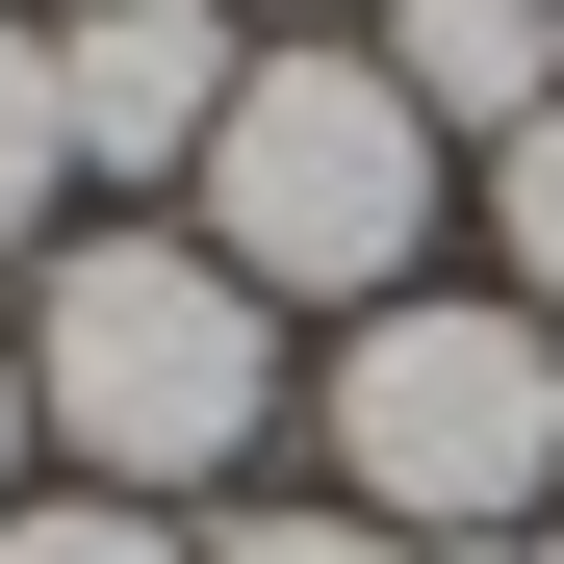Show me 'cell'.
<instances>
[{
    "label": "cell",
    "instance_id": "cell-11",
    "mask_svg": "<svg viewBox=\"0 0 564 564\" xmlns=\"http://www.w3.org/2000/svg\"><path fill=\"white\" fill-rule=\"evenodd\" d=\"M231 26H386V0H231Z\"/></svg>",
    "mask_w": 564,
    "mask_h": 564
},
{
    "label": "cell",
    "instance_id": "cell-7",
    "mask_svg": "<svg viewBox=\"0 0 564 564\" xmlns=\"http://www.w3.org/2000/svg\"><path fill=\"white\" fill-rule=\"evenodd\" d=\"M488 257H513V308L564 334V104H539V129L488 154Z\"/></svg>",
    "mask_w": 564,
    "mask_h": 564
},
{
    "label": "cell",
    "instance_id": "cell-2",
    "mask_svg": "<svg viewBox=\"0 0 564 564\" xmlns=\"http://www.w3.org/2000/svg\"><path fill=\"white\" fill-rule=\"evenodd\" d=\"M206 257L257 282V308H411V257H436V129H411V77L359 52V26H257L231 77V129H206Z\"/></svg>",
    "mask_w": 564,
    "mask_h": 564
},
{
    "label": "cell",
    "instance_id": "cell-4",
    "mask_svg": "<svg viewBox=\"0 0 564 564\" xmlns=\"http://www.w3.org/2000/svg\"><path fill=\"white\" fill-rule=\"evenodd\" d=\"M257 26L231 0H52V104H77V180H206Z\"/></svg>",
    "mask_w": 564,
    "mask_h": 564
},
{
    "label": "cell",
    "instance_id": "cell-9",
    "mask_svg": "<svg viewBox=\"0 0 564 564\" xmlns=\"http://www.w3.org/2000/svg\"><path fill=\"white\" fill-rule=\"evenodd\" d=\"M206 564H411V539H386V513H334V488H308V513H206Z\"/></svg>",
    "mask_w": 564,
    "mask_h": 564
},
{
    "label": "cell",
    "instance_id": "cell-8",
    "mask_svg": "<svg viewBox=\"0 0 564 564\" xmlns=\"http://www.w3.org/2000/svg\"><path fill=\"white\" fill-rule=\"evenodd\" d=\"M0 564H206V539L129 513V488H26V513H0Z\"/></svg>",
    "mask_w": 564,
    "mask_h": 564
},
{
    "label": "cell",
    "instance_id": "cell-14",
    "mask_svg": "<svg viewBox=\"0 0 564 564\" xmlns=\"http://www.w3.org/2000/svg\"><path fill=\"white\" fill-rule=\"evenodd\" d=\"M26 26H52V0H26Z\"/></svg>",
    "mask_w": 564,
    "mask_h": 564
},
{
    "label": "cell",
    "instance_id": "cell-1",
    "mask_svg": "<svg viewBox=\"0 0 564 564\" xmlns=\"http://www.w3.org/2000/svg\"><path fill=\"white\" fill-rule=\"evenodd\" d=\"M26 436L77 488H129V513L231 488L282 436V308L206 231H52V282H26Z\"/></svg>",
    "mask_w": 564,
    "mask_h": 564
},
{
    "label": "cell",
    "instance_id": "cell-12",
    "mask_svg": "<svg viewBox=\"0 0 564 564\" xmlns=\"http://www.w3.org/2000/svg\"><path fill=\"white\" fill-rule=\"evenodd\" d=\"M411 564H539V539H411Z\"/></svg>",
    "mask_w": 564,
    "mask_h": 564
},
{
    "label": "cell",
    "instance_id": "cell-5",
    "mask_svg": "<svg viewBox=\"0 0 564 564\" xmlns=\"http://www.w3.org/2000/svg\"><path fill=\"white\" fill-rule=\"evenodd\" d=\"M359 52L411 77V129H436V154H513V129L564 104V0H386Z\"/></svg>",
    "mask_w": 564,
    "mask_h": 564
},
{
    "label": "cell",
    "instance_id": "cell-6",
    "mask_svg": "<svg viewBox=\"0 0 564 564\" xmlns=\"http://www.w3.org/2000/svg\"><path fill=\"white\" fill-rule=\"evenodd\" d=\"M52 206H77V104H52V26L0 0V257H26Z\"/></svg>",
    "mask_w": 564,
    "mask_h": 564
},
{
    "label": "cell",
    "instance_id": "cell-13",
    "mask_svg": "<svg viewBox=\"0 0 564 564\" xmlns=\"http://www.w3.org/2000/svg\"><path fill=\"white\" fill-rule=\"evenodd\" d=\"M539 564H564V513H539Z\"/></svg>",
    "mask_w": 564,
    "mask_h": 564
},
{
    "label": "cell",
    "instance_id": "cell-10",
    "mask_svg": "<svg viewBox=\"0 0 564 564\" xmlns=\"http://www.w3.org/2000/svg\"><path fill=\"white\" fill-rule=\"evenodd\" d=\"M0 513H26V334H0Z\"/></svg>",
    "mask_w": 564,
    "mask_h": 564
},
{
    "label": "cell",
    "instance_id": "cell-3",
    "mask_svg": "<svg viewBox=\"0 0 564 564\" xmlns=\"http://www.w3.org/2000/svg\"><path fill=\"white\" fill-rule=\"evenodd\" d=\"M308 436H334V513H386V539H539L564 513V334L513 308V282H488V308L411 282V308L334 334Z\"/></svg>",
    "mask_w": 564,
    "mask_h": 564
}]
</instances>
